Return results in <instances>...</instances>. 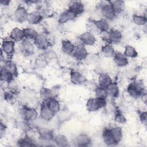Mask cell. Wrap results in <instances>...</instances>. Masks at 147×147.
<instances>
[{"label": "cell", "mask_w": 147, "mask_h": 147, "mask_svg": "<svg viewBox=\"0 0 147 147\" xmlns=\"http://www.w3.org/2000/svg\"><path fill=\"white\" fill-rule=\"evenodd\" d=\"M14 76H15L14 75L7 71L2 65L1 66L0 72V78L1 82L5 83H11L14 80Z\"/></svg>", "instance_id": "25"}, {"label": "cell", "mask_w": 147, "mask_h": 147, "mask_svg": "<svg viewBox=\"0 0 147 147\" xmlns=\"http://www.w3.org/2000/svg\"><path fill=\"white\" fill-rule=\"evenodd\" d=\"M53 141L58 146L64 147L69 145V141L67 137L65 135L61 134H59L55 136Z\"/></svg>", "instance_id": "32"}, {"label": "cell", "mask_w": 147, "mask_h": 147, "mask_svg": "<svg viewBox=\"0 0 147 147\" xmlns=\"http://www.w3.org/2000/svg\"><path fill=\"white\" fill-rule=\"evenodd\" d=\"M15 45L16 42L11 39H4L2 42L1 52L9 57L11 56L15 51Z\"/></svg>", "instance_id": "6"}, {"label": "cell", "mask_w": 147, "mask_h": 147, "mask_svg": "<svg viewBox=\"0 0 147 147\" xmlns=\"http://www.w3.org/2000/svg\"><path fill=\"white\" fill-rule=\"evenodd\" d=\"M113 58L114 64L119 67H125L129 63V59L123 53L115 52Z\"/></svg>", "instance_id": "17"}, {"label": "cell", "mask_w": 147, "mask_h": 147, "mask_svg": "<svg viewBox=\"0 0 147 147\" xmlns=\"http://www.w3.org/2000/svg\"><path fill=\"white\" fill-rule=\"evenodd\" d=\"M139 118H140L141 122L143 125H146V123H147V113H146V111H142L141 113H140V114L139 115Z\"/></svg>", "instance_id": "42"}, {"label": "cell", "mask_w": 147, "mask_h": 147, "mask_svg": "<svg viewBox=\"0 0 147 147\" xmlns=\"http://www.w3.org/2000/svg\"><path fill=\"white\" fill-rule=\"evenodd\" d=\"M75 45V50L72 55L74 58L78 61H80L86 59L88 56V53L85 46L82 44Z\"/></svg>", "instance_id": "8"}, {"label": "cell", "mask_w": 147, "mask_h": 147, "mask_svg": "<svg viewBox=\"0 0 147 147\" xmlns=\"http://www.w3.org/2000/svg\"><path fill=\"white\" fill-rule=\"evenodd\" d=\"M101 52L106 57H113L115 51L111 44L106 43L101 47Z\"/></svg>", "instance_id": "30"}, {"label": "cell", "mask_w": 147, "mask_h": 147, "mask_svg": "<svg viewBox=\"0 0 147 147\" xmlns=\"http://www.w3.org/2000/svg\"><path fill=\"white\" fill-rule=\"evenodd\" d=\"M6 127L5 125L1 121V126H0V133H1V137H2L3 134L5 133V131L6 130Z\"/></svg>", "instance_id": "43"}, {"label": "cell", "mask_w": 147, "mask_h": 147, "mask_svg": "<svg viewBox=\"0 0 147 147\" xmlns=\"http://www.w3.org/2000/svg\"><path fill=\"white\" fill-rule=\"evenodd\" d=\"M49 109L55 114H56L60 112V103L56 98H52L45 101Z\"/></svg>", "instance_id": "26"}, {"label": "cell", "mask_w": 147, "mask_h": 147, "mask_svg": "<svg viewBox=\"0 0 147 147\" xmlns=\"http://www.w3.org/2000/svg\"><path fill=\"white\" fill-rule=\"evenodd\" d=\"M35 46L39 49L45 51L51 45V41L44 34L38 33L37 37L34 39Z\"/></svg>", "instance_id": "5"}, {"label": "cell", "mask_w": 147, "mask_h": 147, "mask_svg": "<svg viewBox=\"0 0 147 147\" xmlns=\"http://www.w3.org/2000/svg\"><path fill=\"white\" fill-rule=\"evenodd\" d=\"M95 94L96 98L106 100V99L108 96L106 88L102 87L100 86H98L95 88Z\"/></svg>", "instance_id": "37"}, {"label": "cell", "mask_w": 147, "mask_h": 147, "mask_svg": "<svg viewBox=\"0 0 147 147\" xmlns=\"http://www.w3.org/2000/svg\"><path fill=\"white\" fill-rule=\"evenodd\" d=\"M68 10L75 13L78 16L84 11V6L81 1H71L68 5Z\"/></svg>", "instance_id": "18"}, {"label": "cell", "mask_w": 147, "mask_h": 147, "mask_svg": "<svg viewBox=\"0 0 147 147\" xmlns=\"http://www.w3.org/2000/svg\"><path fill=\"white\" fill-rule=\"evenodd\" d=\"M21 118L26 122H30L35 120L38 115L36 110L33 107L29 106H23L20 111Z\"/></svg>", "instance_id": "4"}, {"label": "cell", "mask_w": 147, "mask_h": 147, "mask_svg": "<svg viewBox=\"0 0 147 147\" xmlns=\"http://www.w3.org/2000/svg\"><path fill=\"white\" fill-rule=\"evenodd\" d=\"M111 131L115 142V145L118 144L122 139L123 137V133L122 130L119 127H113L112 128H110Z\"/></svg>", "instance_id": "33"}, {"label": "cell", "mask_w": 147, "mask_h": 147, "mask_svg": "<svg viewBox=\"0 0 147 147\" xmlns=\"http://www.w3.org/2000/svg\"><path fill=\"white\" fill-rule=\"evenodd\" d=\"M127 92L134 98H138L146 94L143 82L141 80H137L130 83L127 87Z\"/></svg>", "instance_id": "1"}, {"label": "cell", "mask_w": 147, "mask_h": 147, "mask_svg": "<svg viewBox=\"0 0 147 147\" xmlns=\"http://www.w3.org/2000/svg\"><path fill=\"white\" fill-rule=\"evenodd\" d=\"M106 91L108 96L111 98H115L118 96L119 94V88L118 84L116 82H112L106 88Z\"/></svg>", "instance_id": "27"}, {"label": "cell", "mask_w": 147, "mask_h": 147, "mask_svg": "<svg viewBox=\"0 0 147 147\" xmlns=\"http://www.w3.org/2000/svg\"><path fill=\"white\" fill-rule=\"evenodd\" d=\"M80 44L83 45L93 46L96 42V39L94 34L89 31H86L79 37Z\"/></svg>", "instance_id": "7"}, {"label": "cell", "mask_w": 147, "mask_h": 147, "mask_svg": "<svg viewBox=\"0 0 147 147\" xmlns=\"http://www.w3.org/2000/svg\"><path fill=\"white\" fill-rule=\"evenodd\" d=\"M75 45L69 40H63L61 43V50L66 55H72L75 48Z\"/></svg>", "instance_id": "20"}, {"label": "cell", "mask_w": 147, "mask_h": 147, "mask_svg": "<svg viewBox=\"0 0 147 147\" xmlns=\"http://www.w3.org/2000/svg\"><path fill=\"white\" fill-rule=\"evenodd\" d=\"M25 39L27 40H33L38 35V32L36 29L31 27H26L23 29Z\"/></svg>", "instance_id": "34"}, {"label": "cell", "mask_w": 147, "mask_h": 147, "mask_svg": "<svg viewBox=\"0 0 147 147\" xmlns=\"http://www.w3.org/2000/svg\"><path fill=\"white\" fill-rule=\"evenodd\" d=\"M70 80L74 84L81 85L86 82V79L80 72L75 70H72L70 72Z\"/></svg>", "instance_id": "15"}, {"label": "cell", "mask_w": 147, "mask_h": 147, "mask_svg": "<svg viewBox=\"0 0 147 147\" xmlns=\"http://www.w3.org/2000/svg\"><path fill=\"white\" fill-rule=\"evenodd\" d=\"M78 16L72 11L67 9L61 12L59 16L57 21L60 24H64L74 20Z\"/></svg>", "instance_id": "11"}, {"label": "cell", "mask_w": 147, "mask_h": 147, "mask_svg": "<svg viewBox=\"0 0 147 147\" xmlns=\"http://www.w3.org/2000/svg\"><path fill=\"white\" fill-rule=\"evenodd\" d=\"M7 71L11 73L15 76H16L18 74V69L17 67V64L14 61L11 60L7 59L4 61V64L2 65Z\"/></svg>", "instance_id": "28"}, {"label": "cell", "mask_w": 147, "mask_h": 147, "mask_svg": "<svg viewBox=\"0 0 147 147\" xmlns=\"http://www.w3.org/2000/svg\"><path fill=\"white\" fill-rule=\"evenodd\" d=\"M123 54L129 58H135L138 56V52L136 48L131 45H126L124 49Z\"/></svg>", "instance_id": "36"}, {"label": "cell", "mask_w": 147, "mask_h": 147, "mask_svg": "<svg viewBox=\"0 0 147 147\" xmlns=\"http://www.w3.org/2000/svg\"><path fill=\"white\" fill-rule=\"evenodd\" d=\"M74 144L78 146H87L91 142V138L86 134L80 133L78 134L74 140Z\"/></svg>", "instance_id": "16"}, {"label": "cell", "mask_w": 147, "mask_h": 147, "mask_svg": "<svg viewBox=\"0 0 147 147\" xmlns=\"http://www.w3.org/2000/svg\"><path fill=\"white\" fill-rule=\"evenodd\" d=\"M18 144L20 146H33L36 145L33 140L28 136L21 138L18 142Z\"/></svg>", "instance_id": "38"}, {"label": "cell", "mask_w": 147, "mask_h": 147, "mask_svg": "<svg viewBox=\"0 0 147 147\" xmlns=\"http://www.w3.org/2000/svg\"><path fill=\"white\" fill-rule=\"evenodd\" d=\"M114 119L117 122L119 123H123L126 121V118L125 116L119 110H117L115 111Z\"/></svg>", "instance_id": "39"}, {"label": "cell", "mask_w": 147, "mask_h": 147, "mask_svg": "<svg viewBox=\"0 0 147 147\" xmlns=\"http://www.w3.org/2000/svg\"><path fill=\"white\" fill-rule=\"evenodd\" d=\"M43 19V16L39 11H33L29 12L28 15L26 22L30 25H37Z\"/></svg>", "instance_id": "14"}, {"label": "cell", "mask_w": 147, "mask_h": 147, "mask_svg": "<svg viewBox=\"0 0 147 147\" xmlns=\"http://www.w3.org/2000/svg\"><path fill=\"white\" fill-rule=\"evenodd\" d=\"M110 2L116 15L122 13L125 9V3L123 1H112Z\"/></svg>", "instance_id": "29"}, {"label": "cell", "mask_w": 147, "mask_h": 147, "mask_svg": "<svg viewBox=\"0 0 147 147\" xmlns=\"http://www.w3.org/2000/svg\"><path fill=\"white\" fill-rule=\"evenodd\" d=\"M40 96L43 101H47L52 98H56L55 96L52 89L42 87L40 91Z\"/></svg>", "instance_id": "31"}, {"label": "cell", "mask_w": 147, "mask_h": 147, "mask_svg": "<svg viewBox=\"0 0 147 147\" xmlns=\"http://www.w3.org/2000/svg\"><path fill=\"white\" fill-rule=\"evenodd\" d=\"M20 51L25 55H31L34 52V45L29 40L24 39L20 44Z\"/></svg>", "instance_id": "13"}, {"label": "cell", "mask_w": 147, "mask_h": 147, "mask_svg": "<svg viewBox=\"0 0 147 147\" xmlns=\"http://www.w3.org/2000/svg\"><path fill=\"white\" fill-rule=\"evenodd\" d=\"M9 38L15 42H21L25 39L23 29H20L18 27L14 28L10 32Z\"/></svg>", "instance_id": "19"}, {"label": "cell", "mask_w": 147, "mask_h": 147, "mask_svg": "<svg viewBox=\"0 0 147 147\" xmlns=\"http://www.w3.org/2000/svg\"><path fill=\"white\" fill-rule=\"evenodd\" d=\"M122 39V34L119 29L110 30V44H119L121 42Z\"/></svg>", "instance_id": "24"}, {"label": "cell", "mask_w": 147, "mask_h": 147, "mask_svg": "<svg viewBox=\"0 0 147 147\" xmlns=\"http://www.w3.org/2000/svg\"><path fill=\"white\" fill-rule=\"evenodd\" d=\"M47 64V60L45 57H39L36 60V65L38 68H43Z\"/></svg>", "instance_id": "41"}, {"label": "cell", "mask_w": 147, "mask_h": 147, "mask_svg": "<svg viewBox=\"0 0 147 147\" xmlns=\"http://www.w3.org/2000/svg\"><path fill=\"white\" fill-rule=\"evenodd\" d=\"M39 114L41 118L45 121H51L55 115L48 107L46 102L42 101L40 106Z\"/></svg>", "instance_id": "9"}, {"label": "cell", "mask_w": 147, "mask_h": 147, "mask_svg": "<svg viewBox=\"0 0 147 147\" xmlns=\"http://www.w3.org/2000/svg\"><path fill=\"white\" fill-rule=\"evenodd\" d=\"M28 11L26 8L22 5L18 6L14 11V17L15 20L20 23L26 21Z\"/></svg>", "instance_id": "10"}, {"label": "cell", "mask_w": 147, "mask_h": 147, "mask_svg": "<svg viewBox=\"0 0 147 147\" xmlns=\"http://www.w3.org/2000/svg\"><path fill=\"white\" fill-rule=\"evenodd\" d=\"M100 39L106 43H110V30L99 32Z\"/></svg>", "instance_id": "40"}, {"label": "cell", "mask_w": 147, "mask_h": 147, "mask_svg": "<svg viewBox=\"0 0 147 147\" xmlns=\"http://www.w3.org/2000/svg\"><path fill=\"white\" fill-rule=\"evenodd\" d=\"M38 133V137L41 141L47 142L53 141L55 136L52 130L46 127H41L39 129Z\"/></svg>", "instance_id": "12"}, {"label": "cell", "mask_w": 147, "mask_h": 147, "mask_svg": "<svg viewBox=\"0 0 147 147\" xmlns=\"http://www.w3.org/2000/svg\"><path fill=\"white\" fill-rule=\"evenodd\" d=\"M102 137L103 141L107 145H115L111 129L110 128H105L102 133Z\"/></svg>", "instance_id": "23"}, {"label": "cell", "mask_w": 147, "mask_h": 147, "mask_svg": "<svg viewBox=\"0 0 147 147\" xmlns=\"http://www.w3.org/2000/svg\"><path fill=\"white\" fill-rule=\"evenodd\" d=\"M131 18L133 23L137 26H143L146 24V17L144 15L134 14Z\"/></svg>", "instance_id": "35"}, {"label": "cell", "mask_w": 147, "mask_h": 147, "mask_svg": "<svg viewBox=\"0 0 147 147\" xmlns=\"http://www.w3.org/2000/svg\"><path fill=\"white\" fill-rule=\"evenodd\" d=\"M100 11L102 18L109 21L114 20L116 14L110 4V1L105 2L100 6Z\"/></svg>", "instance_id": "3"}, {"label": "cell", "mask_w": 147, "mask_h": 147, "mask_svg": "<svg viewBox=\"0 0 147 147\" xmlns=\"http://www.w3.org/2000/svg\"><path fill=\"white\" fill-rule=\"evenodd\" d=\"M106 105V100L95 98H89L86 103V109L90 112H95Z\"/></svg>", "instance_id": "2"}, {"label": "cell", "mask_w": 147, "mask_h": 147, "mask_svg": "<svg viewBox=\"0 0 147 147\" xmlns=\"http://www.w3.org/2000/svg\"><path fill=\"white\" fill-rule=\"evenodd\" d=\"M10 1H1V3L2 5H4V6H7L9 5Z\"/></svg>", "instance_id": "44"}, {"label": "cell", "mask_w": 147, "mask_h": 147, "mask_svg": "<svg viewBox=\"0 0 147 147\" xmlns=\"http://www.w3.org/2000/svg\"><path fill=\"white\" fill-rule=\"evenodd\" d=\"M98 32L108 31L110 29L109 21L103 18L98 20H93Z\"/></svg>", "instance_id": "21"}, {"label": "cell", "mask_w": 147, "mask_h": 147, "mask_svg": "<svg viewBox=\"0 0 147 147\" xmlns=\"http://www.w3.org/2000/svg\"><path fill=\"white\" fill-rule=\"evenodd\" d=\"M98 82L99 86L106 88L112 82V79L111 76L107 73H100L99 74L98 78Z\"/></svg>", "instance_id": "22"}]
</instances>
